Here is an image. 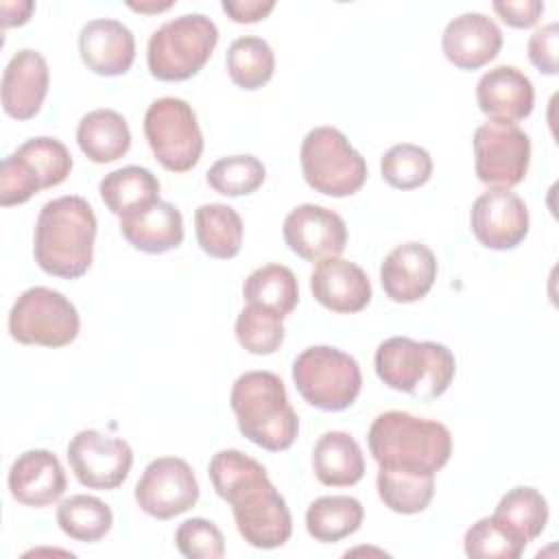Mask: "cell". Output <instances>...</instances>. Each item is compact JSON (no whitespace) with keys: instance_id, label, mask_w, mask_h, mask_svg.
<instances>
[{"instance_id":"obj_1","label":"cell","mask_w":559,"mask_h":559,"mask_svg":"<svg viewBox=\"0 0 559 559\" xmlns=\"http://www.w3.org/2000/svg\"><path fill=\"white\" fill-rule=\"evenodd\" d=\"M207 472L214 491L231 504L236 528L249 546L273 550L290 539L293 518L288 504L260 461L227 448L210 459Z\"/></svg>"},{"instance_id":"obj_2","label":"cell","mask_w":559,"mask_h":559,"mask_svg":"<svg viewBox=\"0 0 559 559\" xmlns=\"http://www.w3.org/2000/svg\"><path fill=\"white\" fill-rule=\"evenodd\" d=\"M96 229V214L83 197L66 194L44 203L33 236L37 266L63 280L85 275L94 260Z\"/></svg>"},{"instance_id":"obj_3","label":"cell","mask_w":559,"mask_h":559,"mask_svg":"<svg viewBox=\"0 0 559 559\" xmlns=\"http://www.w3.org/2000/svg\"><path fill=\"white\" fill-rule=\"evenodd\" d=\"M367 445L378 467L435 476L450 461L452 435L437 419L386 411L371 421Z\"/></svg>"},{"instance_id":"obj_4","label":"cell","mask_w":559,"mask_h":559,"mask_svg":"<svg viewBox=\"0 0 559 559\" xmlns=\"http://www.w3.org/2000/svg\"><path fill=\"white\" fill-rule=\"evenodd\" d=\"M229 406L240 435L251 443L269 452H282L295 443L299 417L277 373L245 371L238 376L229 393Z\"/></svg>"},{"instance_id":"obj_5","label":"cell","mask_w":559,"mask_h":559,"mask_svg":"<svg viewBox=\"0 0 559 559\" xmlns=\"http://www.w3.org/2000/svg\"><path fill=\"white\" fill-rule=\"evenodd\" d=\"M376 373L393 391L417 400L441 397L454 380L456 360L450 347L437 341L391 336L376 349Z\"/></svg>"},{"instance_id":"obj_6","label":"cell","mask_w":559,"mask_h":559,"mask_svg":"<svg viewBox=\"0 0 559 559\" xmlns=\"http://www.w3.org/2000/svg\"><path fill=\"white\" fill-rule=\"evenodd\" d=\"M216 44L218 28L207 15L183 13L153 31L146 63L157 81H186L210 61Z\"/></svg>"},{"instance_id":"obj_7","label":"cell","mask_w":559,"mask_h":559,"mask_svg":"<svg viewBox=\"0 0 559 559\" xmlns=\"http://www.w3.org/2000/svg\"><path fill=\"white\" fill-rule=\"evenodd\" d=\"M293 382L304 402L319 411L338 413L356 402L362 373L358 360L343 349L312 345L295 358Z\"/></svg>"},{"instance_id":"obj_8","label":"cell","mask_w":559,"mask_h":559,"mask_svg":"<svg viewBox=\"0 0 559 559\" xmlns=\"http://www.w3.org/2000/svg\"><path fill=\"white\" fill-rule=\"evenodd\" d=\"M299 162L306 183L325 197L356 194L367 181V162L336 127H314L306 133Z\"/></svg>"},{"instance_id":"obj_9","label":"cell","mask_w":559,"mask_h":559,"mask_svg":"<svg viewBox=\"0 0 559 559\" xmlns=\"http://www.w3.org/2000/svg\"><path fill=\"white\" fill-rule=\"evenodd\" d=\"M144 135L155 159L170 173H188L201 159L203 133L192 105L183 98L153 100L144 114Z\"/></svg>"},{"instance_id":"obj_10","label":"cell","mask_w":559,"mask_h":559,"mask_svg":"<svg viewBox=\"0 0 559 559\" xmlns=\"http://www.w3.org/2000/svg\"><path fill=\"white\" fill-rule=\"evenodd\" d=\"M79 328L74 304L48 286L26 288L9 312V334L22 345L63 347L79 336Z\"/></svg>"},{"instance_id":"obj_11","label":"cell","mask_w":559,"mask_h":559,"mask_svg":"<svg viewBox=\"0 0 559 559\" xmlns=\"http://www.w3.org/2000/svg\"><path fill=\"white\" fill-rule=\"evenodd\" d=\"M474 170L491 190L518 186L531 164V138L513 122L487 120L474 131Z\"/></svg>"},{"instance_id":"obj_12","label":"cell","mask_w":559,"mask_h":559,"mask_svg":"<svg viewBox=\"0 0 559 559\" xmlns=\"http://www.w3.org/2000/svg\"><path fill=\"white\" fill-rule=\"evenodd\" d=\"M68 463L74 478L87 489H118L133 465L131 445L96 428H85L68 443Z\"/></svg>"},{"instance_id":"obj_13","label":"cell","mask_w":559,"mask_h":559,"mask_svg":"<svg viewBox=\"0 0 559 559\" xmlns=\"http://www.w3.org/2000/svg\"><path fill=\"white\" fill-rule=\"evenodd\" d=\"M133 496L146 515L170 520L197 504L199 483L188 461L179 456H157L144 467Z\"/></svg>"},{"instance_id":"obj_14","label":"cell","mask_w":559,"mask_h":559,"mask_svg":"<svg viewBox=\"0 0 559 559\" xmlns=\"http://www.w3.org/2000/svg\"><path fill=\"white\" fill-rule=\"evenodd\" d=\"M528 207L511 190H487L472 203L469 227L474 238L491 251H509L528 236Z\"/></svg>"},{"instance_id":"obj_15","label":"cell","mask_w":559,"mask_h":559,"mask_svg":"<svg viewBox=\"0 0 559 559\" xmlns=\"http://www.w3.org/2000/svg\"><path fill=\"white\" fill-rule=\"evenodd\" d=\"M284 242L306 262L341 255L347 245V227L341 214L317 203L293 207L282 225Z\"/></svg>"},{"instance_id":"obj_16","label":"cell","mask_w":559,"mask_h":559,"mask_svg":"<svg viewBox=\"0 0 559 559\" xmlns=\"http://www.w3.org/2000/svg\"><path fill=\"white\" fill-rule=\"evenodd\" d=\"M437 258L424 242L397 245L380 264V284L395 304H413L428 295L437 280Z\"/></svg>"},{"instance_id":"obj_17","label":"cell","mask_w":559,"mask_h":559,"mask_svg":"<svg viewBox=\"0 0 559 559\" xmlns=\"http://www.w3.org/2000/svg\"><path fill=\"white\" fill-rule=\"evenodd\" d=\"M441 48L452 66L461 70H478L498 57L502 48V31L485 13H461L445 24Z\"/></svg>"},{"instance_id":"obj_18","label":"cell","mask_w":559,"mask_h":559,"mask_svg":"<svg viewBox=\"0 0 559 559\" xmlns=\"http://www.w3.org/2000/svg\"><path fill=\"white\" fill-rule=\"evenodd\" d=\"M7 485L13 500H17L24 507L41 509L57 502L63 496L68 478L55 452L35 448L22 452L11 463Z\"/></svg>"},{"instance_id":"obj_19","label":"cell","mask_w":559,"mask_h":559,"mask_svg":"<svg viewBox=\"0 0 559 559\" xmlns=\"http://www.w3.org/2000/svg\"><path fill=\"white\" fill-rule=\"evenodd\" d=\"M50 85V70L41 52L17 50L2 72V109L15 120H31L39 114Z\"/></svg>"},{"instance_id":"obj_20","label":"cell","mask_w":559,"mask_h":559,"mask_svg":"<svg viewBox=\"0 0 559 559\" xmlns=\"http://www.w3.org/2000/svg\"><path fill=\"white\" fill-rule=\"evenodd\" d=\"M312 297L328 310L352 314L371 301V282L367 273L341 255L319 260L310 273Z\"/></svg>"},{"instance_id":"obj_21","label":"cell","mask_w":559,"mask_h":559,"mask_svg":"<svg viewBox=\"0 0 559 559\" xmlns=\"http://www.w3.org/2000/svg\"><path fill=\"white\" fill-rule=\"evenodd\" d=\"M478 109L496 122H513L528 118L535 105L531 79L515 66H496L476 83Z\"/></svg>"},{"instance_id":"obj_22","label":"cell","mask_w":559,"mask_h":559,"mask_svg":"<svg viewBox=\"0 0 559 559\" xmlns=\"http://www.w3.org/2000/svg\"><path fill=\"white\" fill-rule=\"evenodd\" d=\"M79 52L94 74L120 76L133 66L135 37L131 28L118 20H90L79 33Z\"/></svg>"},{"instance_id":"obj_23","label":"cell","mask_w":559,"mask_h":559,"mask_svg":"<svg viewBox=\"0 0 559 559\" xmlns=\"http://www.w3.org/2000/svg\"><path fill=\"white\" fill-rule=\"evenodd\" d=\"M120 234L133 249L159 255L183 242V216L177 205L159 199L142 210L120 216Z\"/></svg>"},{"instance_id":"obj_24","label":"cell","mask_w":559,"mask_h":559,"mask_svg":"<svg viewBox=\"0 0 559 559\" xmlns=\"http://www.w3.org/2000/svg\"><path fill=\"white\" fill-rule=\"evenodd\" d=\"M312 472L328 487L356 485L365 476V456L358 441L345 430L323 432L312 450Z\"/></svg>"},{"instance_id":"obj_25","label":"cell","mask_w":559,"mask_h":559,"mask_svg":"<svg viewBox=\"0 0 559 559\" xmlns=\"http://www.w3.org/2000/svg\"><path fill=\"white\" fill-rule=\"evenodd\" d=\"M79 148L94 164H109L127 155L131 146V129L116 109H92L76 127Z\"/></svg>"},{"instance_id":"obj_26","label":"cell","mask_w":559,"mask_h":559,"mask_svg":"<svg viewBox=\"0 0 559 559\" xmlns=\"http://www.w3.org/2000/svg\"><path fill=\"white\" fill-rule=\"evenodd\" d=\"M548 515V502L542 491L526 485L509 489L491 513V518L522 546H528L544 533Z\"/></svg>"},{"instance_id":"obj_27","label":"cell","mask_w":559,"mask_h":559,"mask_svg":"<svg viewBox=\"0 0 559 559\" xmlns=\"http://www.w3.org/2000/svg\"><path fill=\"white\" fill-rule=\"evenodd\" d=\"M159 179L144 166H124L111 170L98 183L103 203L118 218L159 201Z\"/></svg>"},{"instance_id":"obj_28","label":"cell","mask_w":559,"mask_h":559,"mask_svg":"<svg viewBox=\"0 0 559 559\" xmlns=\"http://www.w3.org/2000/svg\"><path fill=\"white\" fill-rule=\"evenodd\" d=\"M197 242L210 258L231 260L242 247V218L225 203H203L194 210Z\"/></svg>"},{"instance_id":"obj_29","label":"cell","mask_w":559,"mask_h":559,"mask_svg":"<svg viewBox=\"0 0 559 559\" xmlns=\"http://www.w3.org/2000/svg\"><path fill=\"white\" fill-rule=\"evenodd\" d=\"M362 518L360 500L352 496H321L306 511V531L314 542L334 544L356 533Z\"/></svg>"},{"instance_id":"obj_30","label":"cell","mask_w":559,"mask_h":559,"mask_svg":"<svg viewBox=\"0 0 559 559\" xmlns=\"http://www.w3.org/2000/svg\"><path fill=\"white\" fill-rule=\"evenodd\" d=\"M242 297L247 299V304L271 310L284 319L299 304V284L288 266L271 262L258 266L247 275Z\"/></svg>"},{"instance_id":"obj_31","label":"cell","mask_w":559,"mask_h":559,"mask_svg":"<svg viewBox=\"0 0 559 559\" xmlns=\"http://www.w3.org/2000/svg\"><path fill=\"white\" fill-rule=\"evenodd\" d=\"M225 66L234 85L253 92L271 81L275 72V52L266 39L242 35L229 44Z\"/></svg>"},{"instance_id":"obj_32","label":"cell","mask_w":559,"mask_h":559,"mask_svg":"<svg viewBox=\"0 0 559 559\" xmlns=\"http://www.w3.org/2000/svg\"><path fill=\"white\" fill-rule=\"evenodd\" d=\"M57 524L70 539L94 544L111 531L114 513L100 498L76 493L59 502Z\"/></svg>"},{"instance_id":"obj_33","label":"cell","mask_w":559,"mask_h":559,"mask_svg":"<svg viewBox=\"0 0 559 559\" xmlns=\"http://www.w3.org/2000/svg\"><path fill=\"white\" fill-rule=\"evenodd\" d=\"M376 487L384 507L402 515H413L421 513L432 502L435 476L378 467Z\"/></svg>"},{"instance_id":"obj_34","label":"cell","mask_w":559,"mask_h":559,"mask_svg":"<svg viewBox=\"0 0 559 559\" xmlns=\"http://www.w3.org/2000/svg\"><path fill=\"white\" fill-rule=\"evenodd\" d=\"M205 179L207 186L223 197H245L264 183L266 168L253 155H229L214 162L207 168Z\"/></svg>"},{"instance_id":"obj_35","label":"cell","mask_w":559,"mask_h":559,"mask_svg":"<svg viewBox=\"0 0 559 559\" xmlns=\"http://www.w3.org/2000/svg\"><path fill=\"white\" fill-rule=\"evenodd\" d=\"M380 173L391 188L415 190L430 179L432 157L424 146L402 142L380 157Z\"/></svg>"},{"instance_id":"obj_36","label":"cell","mask_w":559,"mask_h":559,"mask_svg":"<svg viewBox=\"0 0 559 559\" xmlns=\"http://www.w3.org/2000/svg\"><path fill=\"white\" fill-rule=\"evenodd\" d=\"M236 338L240 347L255 356H269L275 354L286 336L282 317H277L271 310H264L260 306L247 304L238 319H236Z\"/></svg>"},{"instance_id":"obj_37","label":"cell","mask_w":559,"mask_h":559,"mask_svg":"<svg viewBox=\"0 0 559 559\" xmlns=\"http://www.w3.org/2000/svg\"><path fill=\"white\" fill-rule=\"evenodd\" d=\"M13 153L33 166L44 190L63 183L72 170V155L68 146L57 138H31L22 142Z\"/></svg>"},{"instance_id":"obj_38","label":"cell","mask_w":559,"mask_h":559,"mask_svg":"<svg viewBox=\"0 0 559 559\" xmlns=\"http://www.w3.org/2000/svg\"><path fill=\"white\" fill-rule=\"evenodd\" d=\"M524 548L491 515L476 520L463 537V550L474 559H518Z\"/></svg>"},{"instance_id":"obj_39","label":"cell","mask_w":559,"mask_h":559,"mask_svg":"<svg viewBox=\"0 0 559 559\" xmlns=\"http://www.w3.org/2000/svg\"><path fill=\"white\" fill-rule=\"evenodd\" d=\"M175 546L188 559H221L225 555L221 528L205 518L183 520L175 531Z\"/></svg>"},{"instance_id":"obj_40","label":"cell","mask_w":559,"mask_h":559,"mask_svg":"<svg viewBox=\"0 0 559 559\" xmlns=\"http://www.w3.org/2000/svg\"><path fill=\"white\" fill-rule=\"evenodd\" d=\"M39 190H44L41 181L26 159H22L15 153L2 159V166H0V205L2 207L26 203Z\"/></svg>"},{"instance_id":"obj_41","label":"cell","mask_w":559,"mask_h":559,"mask_svg":"<svg viewBox=\"0 0 559 559\" xmlns=\"http://www.w3.org/2000/svg\"><path fill=\"white\" fill-rule=\"evenodd\" d=\"M559 24L548 22L542 28H537L526 44L528 50V61L548 76H555L559 72Z\"/></svg>"},{"instance_id":"obj_42","label":"cell","mask_w":559,"mask_h":559,"mask_svg":"<svg viewBox=\"0 0 559 559\" xmlns=\"http://www.w3.org/2000/svg\"><path fill=\"white\" fill-rule=\"evenodd\" d=\"M491 9L511 28H531L539 22L546 7L542 0H493Z\"/></svg>"},{"instance_id":"obj_43","label":"cell","mask_w":559,"mask_h":559,"mask_svg":"<svg viewBox=\"0 0 559 559\" xmlns=\"http://www.w3.org/2000/svg\"><path fill=\"white\" fill-rule=\"evenodd\" d=\"M221 9L238 24H253L264 20L273 9V0H223Z\"/></svg>"},{"instance_id":"obj_44","label":"cell","mask_w":559,"mask_h":559,"mask_svg":"<svg viewBox=\"0 0 559 559\" xmlns=\"http://www.w3.org/2000/svg\"><path fill=\"white\" fill-rule=\"evenodd\" d=\"M35 4L31 0H17V2H2V26H20L28 22Z\"/></svg>"},{"instance_id":"obj_45","label":"cell","mask_w":559,"mask_h":559,"mask_svg":"<svg viewBox=\"0 0 559 559\" xmlns=\"http://www.w3.org/2000/svg\"><path fill=\"white\" fill-rule=\"evenodd\" d=\"M129 9L133 11H140V13H159V11H166L170 9L175 2L173 0H166V2H155V0H148V2H127Z\"/></svg>"}]
</instances>
